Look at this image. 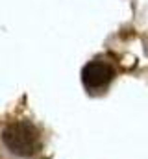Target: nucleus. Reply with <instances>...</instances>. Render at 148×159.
I'll use <instances>...</instances> for the list:
<instances>
[{
    "mask_svg": "<svg viewBox=\"0 0 148 159\" xmlns=\"http://www.w3.org/2000/svg\"><path fill=\"white\" fill-rule=\"evenodd\" d=\"M2 141L6 148L19 157H32L41 148L39 131L30 122H24V120L6 126L2 131Z\"/></svg>",
    "mask_w": 148,
    "mask_h": 159,
    "instance_id": "1",
    "label": "nucleus"
},
{
    "mask_svg": "<svg viewBox=\"0 0 148 159\" xmlns=\"http://www.w3.org/2000/svg\"><path fill=\"white\" fill-rule=\"evenodd\" d=\"M113 76H115L113 67H111L109 63L98 61V59L89 61V63L83 67V70H81V81H83V85H85L87 89H91V91L108 87L109 81L113 80Z\"/></svg>",
    "mask_w": 148,
    "mask_h": 159,
    "instance_id": "2",
    "label": "nucleus"
}]
</instances>
